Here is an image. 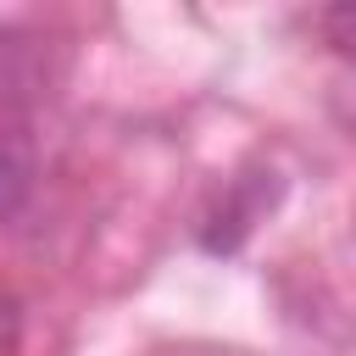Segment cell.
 I'll list each match as a JSON object with an SVG mask.
<instances>
[{
	"label": "cell",
	"mask_w": 356,
	"mask_h": 356,
	"mask_svg": "<svg viewBox=\"0 0 356 356\" xmlns=\"http://www.w3.org/2000/svg\"><path fill=\"white\" fill-rule=\"evenodd\" d=\"M22 200H28V167L11 150H0V217H11Z\"/></svg>",
	"instance_id": "6da1fadb"
}]
</instances>
